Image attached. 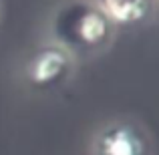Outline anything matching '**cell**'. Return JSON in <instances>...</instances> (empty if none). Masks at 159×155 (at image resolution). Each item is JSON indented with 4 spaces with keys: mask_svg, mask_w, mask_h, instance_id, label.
<instances>
[{
    "mask_svg": "<svg viewBox=\"0 0 159 155\" xmlns=\"http://www.w3.org/2000/svg\"><path fill=\"white\" fill-rule=\"evenodd\" d=\"M97 155H143V141L127 125H113L99 133L95 141Z\"/></svg>",
    "mask_w": 159,
    "mask_h": 155,
    "instance_id": "3957f363",
    "label": "cell"
},
{
    "mask_svg": "<svg viewBox=\"0 0 159 155\" xmlns=\"http://www.w3.org/2000/svg\"><path fill=\"white\" fill-rule=\"evenodd\" d=\"M111 28L113 24L107 16L97 6L85 2L69 4L54 20L58 40L75 52H93L101 48L111 39Z\"/></svg>",
    "mask_w": 159,
    "mask_h": 155,
    "instance_id": "6da1fadb",
    "label": "cell"
},
{
    "mask_svg": "<svg viewBox=\"0 0 159 155\" xmlns=\"http://www.w3.org/2000/svg\"><path fill=\"white\" fill-rule=\"evenodd\" d=\"M70 71V57L61 47L40 48L26 65V77L34 87H54Z\"/></svg>",
    "mask_w": 159,
    "mask_h": 155,
    "instance_id": "7a4b0ae2",
    "label": "cell"
},
{
    "mask_svg": "<svg viewBox=\"0 0 159 155\" xmlns=\"http://www.w3.org/2000/svg\"><path fill=\"white\" fill-rule=\"evenodd\" d=\"M155 0H99V10L111 24H135L147 18Z\"/></svg>",
    "mask_w": 159,
    "mask_h": 155,
    "instance_id": "277c9868",
    "label": "cell"
}]
</instances>
